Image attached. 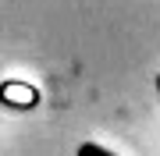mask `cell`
<instances>
[{
	"mask_svg": "<svg viewBox=\"0 0 160 156\" xmlns=\"http://www.w3.org/2000/svg\"><path fill=\"white\" fill-rule=\"evenodd\" d=\"M39 103V89H32L29 82H4V106L29 110Z\"/></svg>",
	"mask_w": 160,
	"mask_h": 156,
	"instance_id": "cell-1",
	"label": "cell"
},
{
	"mask_svg": "<svg viewBox=\"0 0 160 156\" xmlns=\"http://www.w3.org/2000/svg\"><path fill=\"white\" fill-rule=\"evenodd\" d=\"M78 156H114V153L103 149V145H96V142H82L78 145Z\"/></svg>",
	"mask_w": 160,
	"mask_h": 156,
	"instance_id": "cell-2",
	"label": "cell"
},
{
	"mask_svg": "<svg viewBox=\"0 0 160 156\" xmlns=\"http://www.w3.org/2000/svg\"><path fill=\"white\" fill-rule=\"evenodd\" d=\"M157 92H160V75H157Z\"/></svg>",
	"mask_w": 160,
	"mask_h": 156,
	"instance_id": "cell-3",
	"label": "cell"
}]
</instances>
